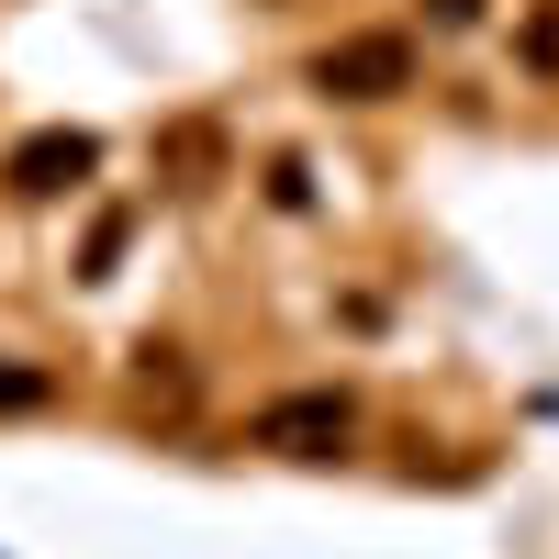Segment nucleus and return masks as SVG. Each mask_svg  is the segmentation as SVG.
<instances>
[{"label": "nucleus", "instance_id": "nucleus-1", "mask_svg": "<svg viewBox=\"0 0 559 559\" xmlns=\"http://www.w3.org/2000/svg\"><path fill=\"white\" fill-rule=\"evenodd\" d=\"M347 437H358V403H347L336 381L280 392V403H258V414H247V448H269V459H336Z\"/></svg>", "mask_w": 559, "mask_h": 559}, {"label": "nucleus", "instance_id": "nucleus-2", "mask_svg": "<svg viewBox=\"0 0 559 559\" xmlns=\"http://www.w3.org/2000/svg\"><path fill=\"white\" fill-rule=\"evenodd\" d=\"M313 90L324 102H403L414 90V34H336L313 57Z\"/></svg>", "mask_w": 559, "mask_h": 559}, {"label": "nucleus", "instance_id": "nucleus-3", "mask_svg": "<svg viewBox=\"0 0 559 559\" xmlns=\"http://www.w3.org/2000/svg\"><path fill=\"white\" fill-rule=\"evenodd\" d=\"M90 168H102V146L68 134V123H45V134H23V146L0 157V191H12V202H68Z\"/></svg>", "mask_w": 559, "mask_h": 559}, {"label": "nucleus", "instance_id": "nucleus-4", "mask_svg": "<svg viewBox=\"0 0 559 559\" xmlns=\"http://www.w3.org/2000/svg\"><path fill=\"white\" fill-rule=\"evenodd\" d=\"M34 403H57V369H34V358H0V414H34Z\"/></svg>", "mask_w": 559, "mask_h": 559}, {"label": "nucleus", "instance_id": "nucleus-5", "mask_svg": "<svg viewBox=\"0 0 559 559\" xmlns=\"http://www.w3.org/2000/svg\"><path fill=\"white\" fill-rule=\"evenodd\" d=\"M213 157H224V146H213V123H179V134H168V168H179V191H202V179H213Z\"/></svg>", "mask_w": 559, "mask_h": 559}, {"label": "nucleus", "instance_id": "nucleus-6", "mask_svg": "<svg viewBox=\"0 0 559 559\" xmlns=\"http://www.w3.org/2000/svg\"><path fill=\"white\" fill-rule=\"evenodd\" d=\"M526 68L559 79V0H537V12H526Z\"/></svg>", "mask_w": 559, "mask_h": 559}, {"label": "nucleus", "instance_id": "nucleus-7", "mask_svg": "<svg viewBox=\"0 0 559 559\" xmlns=\"http://www.w3.org/2000/svg\"><path fill=\"white\" fill-rule=\"evenodd\" d=\"M123 236H134L123 213H102V224H90V269H79V280H112V258H123Z\"/></svg>", "mask_w": 559, "mask_h": 559}, {"label": "nucleus", "instance_id": "nucleus-8", "mask_svg": "<svg viewBox=\"0 0 559 559\" xmlns=\"http://www.w3.org/2000/svg\"><path fill=\"white\" fill-rule=\"evenodd\" d=\"M426 23H437V34H471V23H481V0H426Z\"/></svg>", "mask_w": 559, "mask_h": 559}]
</instances>
